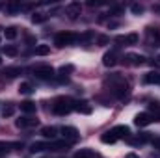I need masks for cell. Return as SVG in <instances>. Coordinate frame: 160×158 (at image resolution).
<instances>
[{"label":"cell","mask_w":160,"mask_h":158,"mask_svg":"<svg viewBox=\"0 0 160 158\" xmlns=\"http://www.w3.org/2000/svg\"><path fill=\"white\" fill-rule=\"evenodd\" d=\"M110 89H112V93H114L118 99H123V97L128 93V84H127L125 78H121L119 75H114V77L110 78Z\"/></svg>","instance_id":"obj_1"},{"label":"cell","mask_w":160,"mask_h":158,"mask_svg":"<svg viewBox=\"0 0 160 158\" xmlns=\"http://www.w3.org/2000/svg\"><path fill=\"white\" fill-rule=\"evenodd\" d=\"M73 110V101L71 99H58L52 106V112L56 116H67Z\"/></svg>","instance_id":"obj_2"},{"label":"cell","mask_w":160,"mask_h":158,"mask_svg":"<svg viewBox=\"0 0 160 158\" xmlns=\"http://www.w3.org/2000/svg\"><path fill=\"white\" fill-rule=\"evenodd\" d=\"M77 39H78V37H77L75 34H71V32H62V34H56L54 43H56L58 47H67V45H73Z\"/></svg>","instance_id":"obj_3"},{"label":"cell","mask_w":160,"mask_h":158,"mask_svg":"<svg viewBox=\"0 0 160 158\" xmlns=\"http://www.w3.org/2000/svg\"><path fill=\"white\" fill-rule=\"evenodd\" d=\"M34 75H36V78H39V80H50L54 77V69L50 65H39V67L34 69Z\"/></svg>","instance_id":"obj_4"},{"label":"cell","mask_w":160,"mask_h":158,"mask_svg":"<svg viewBox=\"0 0 160 158\" xmlns=\"http://www.w3.org/2000/svg\"><path fill=\"white\" fill-rule=\"evenodd\" d=\"M62 136H63V140L67 141V143H73V141H77L80 138V134H78V130L75 128V126H62Z\"/></svg>","instance_id":"obj_5"},{"label":"cell","mask_w":160,"mask_h":158,"mask_svg":"<svg viewBox=\"0 0 160 158\" xmlns=\"http://www.w3.org/2000/svg\"><path fill=\"white\" fill-rule=\"evenodd\" d=\"M114 136H116V140H127L128 136H130V128L127 126V125H118V126H114L112 130H110Z\"/></svg>","instance_id":"obj_6"},{"label":"cell","mask_w":160,"mask_h":158,"mask_svg":"<svg viewBox=\"0 0 160 158\" xmlns=\"http://www.w3.org/2000/svg\"><path fill=\"white\" fill-rule=\"evenodd\" d=\"M153 121H155V117H153L151 114H147V112H142V114H138V116L134 117L136 126H147V125H151Z\"/></svg>","instance_id":"obj_7"},{"label":"cell","mask_w":160,"mask_h":158,"mask_svg":"<svg viewBox=\"0 0 160 158\" xmlns=\"http://www.w3.org/2000/svg\"><path fill=\"white\" fill-rule=\"evenodd\" d=\"M80 11H82V6H80V2H71V4H67V7H65V13L69 15V19H77L80 15Z\"/></svg>","instance_id":"obj_8"},{"label":"cell","mask_w":160,"mask_h":158,"mask_svg":"<svg viewBox=\"0 0 160 158\" xmlns=\"http://www.w3.org/2000/svg\"><path fill=\"white\" fill-rule=\"evenodd\" d=\"M15 125L19 128H32V126H38L39 125V119H34V117H21L15 121Z\"/></svg>","instance_id":"obj_9"},{"label":"cell","mask_w":160,"mask_h":158,"mask_svg":"<svg viewBox=\"0 0 160 158\" xmlns=\"http://www.w3.org/2000/svg\"><path fill=\"white\" fill-rule=\"evenodd\" d=\"M116 43L119 45H136L138 43V34H127V36H118Z\"/></svg>","instance_id":"obj_10"},{"label":"cell","mask_w":160,"mask_h":158,"mask_svg":"<svg viewBox=\"0 0 160 158\" xmlns=\"http://www.w3.org/2000/svg\"><path fill=\"white\" fill-rule=\"evenodd\" d=\"M102 63H104V67H114V65L118 63V52H116V50L106 52V54L102 56Z\"/></svg>","instance_id":"obj_11"},{"label":"cell","mask_w":160,"mask_h":158,"mask_svg":"<svg viewBox=\"0 0 160 158\" xmlns=\"http://www.w3.org/2000/svg\"><path fill=\"white\" fill-rule=\"evenodd\" d=\"M73 110H77L80 114H91V106L86 101H73Z\"/></svg>","instance_id":"obj_12"},{"label":"cell","mask_w":160,"mask_h":158,"mask_svg":"<svg viewBox=\"0 0 160 158\" xmlns=\"http://www.w3.org/2000/svg\"><path fill=\"white\" fill-rule=\"evenodd\" d=\"M151 140V136H149V132H145V134H140V136H136V138H127V141L130 143V145H142V143H145V141H149Z\"/></svg>","instance_id":"obj_13"},{"label":"cell","mask_w":160,"mask_h":158,"mask_svg":"<svg viewBox=\"0 0 160 158\" xmlns=\"http://www.w3.org/2000/svg\"><path fill=\"white\" fill-rule=\"evenodd\" d=\"M69 149V143L63 140V141H50L48 143V151H67Z\"/></svg>","instance_id":"obj_14"},{"label":"cell","mask_w":160,"mask_h":158,"mask_svg":"<svg viewBox=\"0 0 160 158\" xmlns=\"http://www.w3.org/2000/svg\"><path fill=\"white\" fill-rule=\"evenodd\" d=\"M73 71V65H63V67H60V71H58V80L60 82H65V80L69 78V73Z\"/></svg>","instance_id":"obj_15"},{"label":"cell","mask_w":160,"mask_h":158,"mask_svg":"<svg viewBox=\"0 0 160 158\" xmlns=\"http://www.w3.org/2000/svg\"><path fill=\"white\" fill-rule=\"evenodd\" d=\"M127 60H128L130 65H143V63H145V58H143L142 54H128Z\"/></svg>","instance_id":"obj_16"},{"label":"cell","mask_w":160,"mask_h":158,"mask_svg":"<svg viewBox=\"0 0 160 158\" xmlns=\"http://www.w3.org/2000/svg\"><path fill=\"white\" fill-rule=\"evenodd\" d=\"M21 110H22L24 114H34V112H36V102L24 101V102H21Z\"/></svg>","instance_id":"obj_17"},{"label":"cell","mask_w":160,"mask_h":158,"mask_svg":"<svg viewBox=\"0 0 160 158\" xmlns=\"http://www.w3.org/2000/svg\"><path fill=\"white\" fill-rule=\"evenodd\" d=\"M56 132H58L56 126H43V128H41V134H43L45 138H50V140L56 138Z\"/></svg>","instance_id":"obj_18"},{"label":"cell","mask_w":160,"mask_h":158,"mask_svg":"<svg viewBox=\"0 0 160 158\" xmlns=\"http://www.w3.org/2000/svg\"><path fill=\"white\" fill-rule=\"evenodd\" d=\"M47 149H48V143H45V141H36V143L30 145L32 153H41V151H47Z\"/></svg>","instance_id":"obj_19"},{"label":"cell","mask_w":160,"mask_h":158,"mask_svg":"<svg viewBox=\"0 0 160 158\" xmlns=\"http://www.w3.org/2000/svg\"><path fill=\"white\" fill-rule=\"evenodd\" d=\"M101 141H102V143H116L118 140H116V136H114L112 132H104V134L101 136Z\"/></svg>","instance_id":"obj_20"},{"label":"cell","mask_w":160,"mask_h":158,"mask_svg":"<svg viewBox=\"0 0 160 158\" xmlns=\"http://www.w3.org/2000/svg\"><path fill=\"white\" fill-rule=\"evenodd\" d=\"M145 82H147V84H160V75L158 73H147Z\"/></svg>","instance_id":"obj_21"},{"label":"cell","mask_w":160,"mask_h":158,"mask_svg":"<svg viewBox=\"0 0 160 158\" xmlns=\"http://www.w3.org/2000/svg\"><path fill=\"white\" fill-rule=\"evenodd\" d=\"M48 52H50V47L48 45H38L36 47V54L38 56H47Z\"/></svg>","instance_id":"obj_22"},{"label":"cell","mask_w":160,"mask_h":158,"mask_svg":"<svg viewBox=\"0 0 160 158\" xmlns=\"http://www.w3.org/2000/svg\"><path fill=\"white\" fill-rule=\"evenodd\" d=\"M4 36H6V39H15L17 37V28H13V26L6 28L4 30Z\"/></svg>","instance_id":"obj_23"},{"label":"cell","mask_w":160,"mask_h":158,"mask_svg":"<svg viewBox=\"0 0 160 158\" xmlns=\"http://www.w3.org/2000/svg\"><path fill=\"white\" fill-rule=\"evenodd\" d=\"M19 91H21V93H24V95H30L34 89H32V84H28V82H22V84L19 86Z\"/></svg>","instance_id":"obj_24"},{"label":"cell","mask_w":160,"mask_h":158,"mask_svg":"<svg viewBox=\"0 0 160 158\" xmlns=\"http://www.w3.org/2000/svg\"><path fill=\"white\" fill-rule=\"evenodd\" d=\"M47 21V15L45 13H34L32 15V22L34 24H41V22H45Z\"/></svg>","instance_id":"obj_25"},{"label":"cell","mask_w":160,"mask_h":158,"mask_svg":"<svg viewBox=\"0 0 160 158\" xmlns=\"http://www.w3.org/2000/svg\"><path fill=\"white\" fill-rule=\"evenodd\" d=\"M75 158H95V156H93V153L89 149H80L78 153L75 155Z\"/></svg>","instance_id":"obj_26"},{"label":"cell","mask_w":160,"mask_h":158,"mask_svg":"<svg viewBox=\"0 0 160 158\" xmlns=\"http://www.w3.org/2000/svg\"><path fill=\"white\" fill-rule=\"evenodd\" d=\"M2 52H4L6 56H17V48H15L13 45H6V47L2 48Z\"/></svg>","instance_id":"obj_27"},{"label":"cell","mask_w":160,"mask_h":158,"mask_svg":"<svg viewBox=\"0 0 160 158\" xmlns=\"http://www.w3.org/2000/svg\"><path fill=\"white\" fill-rule=\"evenodd\" d=\"M6 9H8L9 13H15V11H19V9H22V6H21L19 2H11V4H8V6H6Z\"/></svg>","instance_id":"obj_28"},{"label":"cell","mask_w":160,"mask_h":158,"mask_svg":"<svg viewBox=\"0 0 160 158\" xmlns=\"http://www.w3.org/2000/svg\"><path fill=\"white\" fill-rule=\"evenodd\" d=\"M130 11H132L134 15H140V13L143 11V6H142V4H132V6H130Z\"/></svg>","instance_id":"obj_29"},{"label":"cell","mask_w":160,"mask_h":158,"mask_svg":"<svg viewBox=\"0 0 160 158\" xmlns=\"http://www.w3.org/2000/svg\"><path fill=\"white\" fill-rule=\"evenodd\" d=\"M22 71L19 69V67H15V69H6L4 71V75H8V77H17V75H21Z\"/></svg>","instance_id":"obj_30"},{"label":"cell","mask_w":160,"mask_h":158,"mask_svg":"<svg viewBox=\"0 0 160 158\" xmlns=\"http://www.w3.org/2000/svg\"><path fill=\"white\" fill-rule=\"evenodd\" d=\"M13 112H15V108H13V106H4L2 116H4V117H9V116H13Z\"/></svg>","instance_id":"obj_31"},{"label":"cell","mask_w":160,"mask_h":158,"mask_svg":"<svg viewBox=\"0 0 160 158\" xmlns=\"http://www.w3.org/2000/svg\"><path fill=\"white\" fill-rule=\"evenodd\" d=\"M9 147H11V143H4V141H0V156H4V155L9 151Z\"/></svg>","instance_id":"obj_32"},{"label":"cell","mask_w":160,"mask_h":158,"mask_svg":"<svg viewBox=\"0 0 160 158\" xmlns=\"http://www.w3.org/2000/svg\"><path fill=\"white\" fill-rule=\"evenodd\" d=\"M153 145H155V147L160 151V140H158V138H155V140H153Z\"/></svg>","instance_id":"obj_33"},{"label":"cell","mask_w":160,"mask_h":158,"mask_svg":"<svg viewBox=\"0 0 160 158\" xmlns=\"http://www.w3.org/2000/svg\"><path fill=\"white\" fill-rule=\"evenodd\" d=\"M153 65H155V67H160V54L157 56V58H155V62H153Z\"/></svg>","instance_id":"obj_34"},{"label":"cell","mask_w":160,"mask_h":158,"mask_svg":"<svg viewBox=\"0 0 160 158\" xmlns=\"http://www.w3.org/2000/svg\"><path fill=\"white\" fill-rule=\"evenodd\" d=\"M119 11H121V7H119V6H116V7H112V13H119Z\"/></svg>","instance_id":"obj_35"},{"label":"cell","mask_w":160,"mask_h":158,"mask_svg":"<svg viewBox=\"0 0 160 158\" xmlns=\"http://www.w3.org/2000/svg\"><path fill=\"white\" fill-rule=\"evenodd\" d=\"M127 158H140V156H138V155H134V153H128V155H127Z\"/></svg>","instance_id":"obj_36"},{"label":"cell","mask_w":160,"mask_h":158,"mask_svg":"<svg viewBox=\"0 0 160 158\" xmlns=\"http://www.w3.org/2000/svg\"><path fill=\"white\" fill-rule=\"evenodd\" d=\"M0 62H2V60H0Z\"/></svg>","instance_id":"obj_37"},{"label":"cell","mask_w":160,"mask_h":158,"mask_svg":"<svg viewBox=\"0 0 160 158\" xmlns=\"http://www.w3.org/2000/svg\"><path fill=\"white\" fill-rule=\"evenodd\" d=\"M158 9H160V7H158Z\"/></svg>","instance_id":"obj_38"}]
</instances>
